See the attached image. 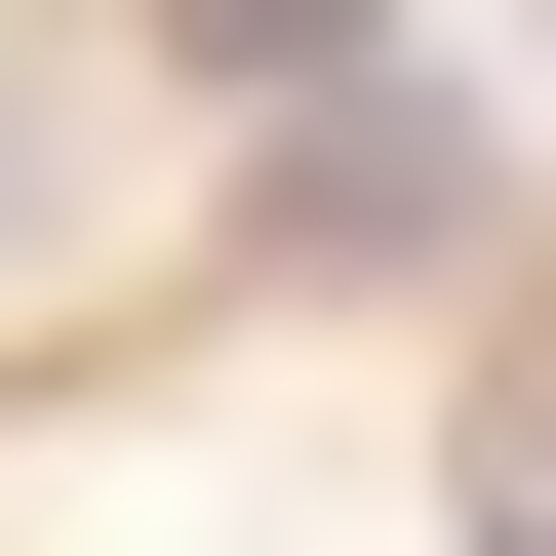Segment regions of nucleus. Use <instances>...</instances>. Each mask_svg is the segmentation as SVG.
I'll use <instances>...</instances> for the list:
<instances>
[{
	"label": "nucleus",
	"mask_w": 556,
	"mask_h": 556,
	"mask_svg": "<svg viewBox=\"0 0 556 556\" xmlns=\"http://www.w3.org/2000/svg\"><path fill=\"white\" fill-rule=\"evenodd\" d=\"M477 199H517V160H477L397 40H318V80H278V160H239V239H278V278H438Z\"/></svg>",
	"instance_id": "obj_1"
},
{
	"label": "nucleus",
	"mask_w": 556,
	"mask_h": 556,
	"mask_svg": "<svg viewBox=\"0 0 556 556\" xmlns=\"http://www.w3.org/2000/svg\"><path fill=\"white\" fill-rule=\"evenodd\" d=\"M318 40H397V0H160V80H239V119L318 80Z\"/></svg>",
	"instance_id": "obj_2"
},
{
	"label": "nucleus",
	"mask_w": 556,
	"mask_h": 556,
	"mask_svg": "<svg viewBox=\"0 0 556 556\" xmlns=\"http://www.w3.org/2000/svg\"><path fill=\"white\" fill-rule=\"evenodd\" d=\"M477 556H556V438H477Z\"/></svg>",
	"instance_id": "obj_3"
},
{
	"label": "nucleus",
	"mask_w": 556,
	"mask_h": 556,
	"mask_svg": "<svg viewBox=\"0 0 556 556\" xmlns=\"http://www.w3.org/2000/svg\"><path fill=\"white\" fill-rule=\"evenodd\" d=\"M0 199H40V119H0Z\"/></svg>",
	"instance_id": "obj_4"
}]
</instances>
